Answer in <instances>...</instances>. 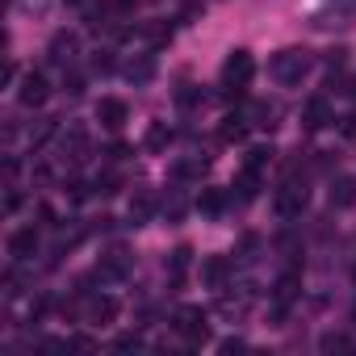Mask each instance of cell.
Masks as SVG:
<instances>
[{"label": "cell", "mask_w": 356, "mask_h": 356, "mask_svg": "<svg viewBox=\"0 0 356 356\" xmlns=\"http://www.w3.org/2000/svg\"><path fill=\"white\" fill-rule=\"evenodd\" d=\"M310 67H314V59H310V51H302V47H289V51H277V55H273V80L285 84V88L302 84Z\"/></svg>", "instance_id": "1"}, {"label": "cell", "mask_w": 356, "mask_h": 356, "mask_svg": "<svg viewBox=\"0 0 356 356\" xmlns=\"http://www.w3.org/2000/svg\"><path fill=\"white\" fill-rule=\"evenodd\" d=\"M252 76H256V59H252V51H231L227 55V63H222V88H248L252 84Z\"/></svg>", "instance_id": "2"}, {"label": "cell", "mask_w": 356, "mask_h": 356, "mask_svg": "<svg viewBox=\"0 0 356 356\" xmlns=\"http://www.w3.org/2000/svg\"><path fill=\"white\" fill-rule=\"evenodd\" d=\"M172 327L181 331L189 343H206L210 339V318H206L202 306H181V310H176V318H172Z\"/></svg>", "instance_id": "3"}, {"label": "cell", "mask_w": 356, "mask_h": 356, "mask_svg": "<svg viewBox=\"0 0 356 356\" xmlns=\"http://www.w3.org/2000/svg\"><path fill=\"white\" fill-rule=\"evenodd\" d=\"M306 202H310L306 185H302V181H285V185L277 189V197H273V210H277L281 218H298V214L306 210Z\"/></svg>", "instance_id": "4"}, {"label": "cell", "mask_w": 356, "mask_h": 356, "mask_svg": "<svg viewBox=\"0 0 356 356\" xmlns=\"http://www.w3.org/2000/svg\"><path fill=\"white\" fill-rule=\"evenodd\" d=\"M113 318H118V298L97 293V298L84 302V323H88V327H109Z\"/></svg>", "instance_id": "5"}, {"label": "cell", "mask_w": 356, "mask_h": 356, "mask_svg": "<svg viewBox=\"0 0 356 356\" xmlns=\"http://www.w3.org/2000/svg\"><path fill=\"white\" fill-rule=\"evenodd\" d=\"M76 51H80V38H76L72 30H59V34L51 38V47H47L51 63H59V67H72V63H76Z\"/></svg>", "instance_id": "6"}, {"label": "cell", "mask_w": 356, "mask_h": 356, "mask_svg": "<svg viewBox=\"0 0 356 356\" xmlns=\"http://www.w3.org/2000/svg\"><path fill=\"white\" fill-rule=\"evenodd\" d=\"M47 97H51V84H47V76H42V72H26V76H22V88H17V101L34 109V105H42Z\"/></svg>", "instance_id": "7"}, {"label": "cell", "mask_w": 356, "mask_h": 356, "mask_svg": "<svg viewBox=\"0 0 356 356\" xmlns=\"http://www.w3.org/2000/svg\"><path fill=\"white\" fill-rule=\"evenodd\" d=\"M59 147H63V159L67 163H84L88 159V130L84 126H67L63 138H59Z\"/></svg>", "instance_id": "8"}, {"label": "cell", "mask_w": 356, "mask_h": 356, "mask_svg": "<svg viewBox=\"0 0 356 356\" xmlns=\"http://www.w3.org/2000/svg\"><path fill=\"white\" fill-rule=\"evenodd\" d=\"M126 118H130L126 101H118V97H101V101H97V122H101L105 130H122Z\"/></svg>", "instance_id": "9"}, {"label": "cell", "mask_w": 356, "mask_h": 356, "mask_svg": "<svg viewBox=\"0 0 356 356\" xmlns=\"http://www.w3.org/2000/svg\"><path fill=\"white\" fill-rule=\"evenodd\" d=\"M331 122V105H327V97H310L306 105H302V126L306 130H323Z\"/></svg>", "instance_id": "10"}, {"label": "cell", "mask_w": 356, "mask_h": 356, "mask_svg": "<svg viewBox=\"0 0 356 356\" xmlns=\"http://www.w3.org/2000/svg\"><path fill=\"white\" fill-rule=\"evenodd\" d=\"M34 252H38V231L34 227H22V231L9 235V256L13 260H30Z\"/></svg>", "instance_id": "11"}, {"label": "cell", "mask_w": 356, "mask_h": 356, "mask_svg": "<svg viewBox=\"0 0 356 356\" xmlns=\"http://www.w3.org/2000/svg\"><path fill=\"white\" fill-rule=\"evenodd\" d=\"M227 277H231V260H227V256H206V260H202V281H206L210 289H222Z\"/></svg>", "instance_id": "12"}, {"label": "cell", "mask_w": 356, "mask_h": 356, "mask_svg": "<svg viewBox=\"0 0 356 356\" xmlns=\"http://www.w3.org/2000/svg\"><path fill=\"white\" fill-rule=\"evenodd\" d=\"M298 289H302V277H298V273H285V277L273 285V306H277V314L298 298Z\"/></svg>", "instance_id": "13"}, {"label": "cell", "mask_w": 356, "mask_h": 356, "mask_svg": "<svg viewBox=\"0 0 356 356\" xmlns=\"http://www.w3.org/2000/svg\"><path fill=\"white\" fill-rule=\"evenodd\" d=\"M331 206L335 210L356 206V176H335V181H331Z\"/></svg>", "instance_id": "14"}, {"label": "cell", "mask_w": 356, "mask_h": 356, "mask_svg": "<svg viewBox=\"0 0 356 356\" xmlns=\"http://www.w3.org/2000/svg\"><path fill=\"white\" fill-rule=\"evenodd\" d=\"M151 214H155V197H151L147 189H138V193L130 197V222H134V227H143Z\"/></svg>", "instance_id": "15"}, {"label": "cell", "mask_w": 356, "mask_h": 356, "mask_svg": "<svg viewBox=\"0 0 356 356\" xmlns=\"http://www.w3.org/2000/svg\"><path fill=\"white\" fill-rule=\"evenodd\" d=\"M206 172H210V159H202V155H197V159H181V163L172 168L176 181H202Z\"/></svg>", "instance_id": "16"}, {"label": "cell", "mask_w": 356, "mask_h": 356, "mask_svg": "<svg viewBox=\"0 0 356 356\" xmlns=\"http://www.w3.org/2000/svg\"><path fill=\"white\" fill-rule=\"evenodd\" d=\"M122 72H126V80H130V84H147V80L155 76V63H151V55H138V59H130Z\"/></svg>", "instance_id": "17"}, {"label": "cell", "mask_w": 356, "mask_h": 356, "mask_svg": "<svg viewBox=\"0 0 356 356\" xmlns=\"http://www.w3.org/2000/svg\"><path fill=\"white\" fill-rule=\"evenodd\" d=\"M185 210H189V197H185L181 189H168V197H163V218H168V222H181Z\"/></svg>", "instance_id": "18"}, {"label": "cell", "mask_w": 356, "mask_h": 356, "mask_svg": "<svg viewBox=\"0 0 356 356\" xmlns=\"http://www.w3.org/2000/svg\"><path fill=\"white\" fill-rule=\"evenodd\" d=\"M168 143H172L168 122H151V126H147V134H143V147H147V151H163Z\"/></svg>", "instance_id": "19"}, {"label": "cell", "mask_w": 356, "mask_h": 356, "mask_svg": "<svg viewBox=\"0 0 356 356\" xmlns=\"http://www.w3.org/2000/svg\"><path fill=\"white\" fill-rule=\"evenodd\" d=\"M273 155H277L273 147H252V151H248V159H243V168H248V172H256V176H264V172H268V163H273Z\"/></svg>", "instance_id": "20"}, {"label": "cell", "mask_w": 356, "mask_h": 356, "mask_svg": "<svg viewBox=\"0 0 356 356\" xmlns=\"http://www.w3.org/2000/svg\"><path fill=\"white\" fill-rule=\"evenodd\" d=\"M189 264H193V248H176L172 260H168V277H172V281H181V277L189 273Z\"/></svg>", "instance_id": "21"}, {"label": "cell", "mask_w": 356, "mask_h": 356, "mask_svg": "<svg viewBox=\"0 0 356 356\" xmlns=\"http://www.w3.org/2000/svg\"><path fill=\"white\" fill-rule=\"evenodd\" d=\"M235 189H239V197H243V202H252V197L260 193V176L243 168V172H239V181H235Z\"/></svg>", "instance_id": "22"}, {"label": "cell", "mask_w": 356, "mask_h": 356, "mask_svg": "<svg viewBox=\"0 0 356 356\" xmlns=\"http://www.w3.org/2000/svg\"><path fill=\"white\" fill-rule=\"evenodd\" d=\"M222 206H227V193H222V189H206V193L197 197V210H206V214H218Z\"/></svg>", "instance_id": "23"}, {"label": "cell", "mask_w": 356, "mask_h": 356, "mask_svg": "<svg viewBox=\"0 0 356 356\" xmlns=\"http://www.w3.org/2000/svg\"><path fill=\"white\" fill-rule=\"evenodd\" d=\"M243 134H248V126H243L239 118H227V122H222V130H218V138H222V143H243Z\"/></svg>", "instance_id": "24"}, {"label": "cell", "mask_w": 356, "mask_h": 356, "mask_svg": "<svg viewBox=\"0 0 356 356\" xmlns=\"http://www.w3.org/2000/svg\"><path fill=\"white\" fill-rule=\"evenodd\" d=\"M118 185H122L118 176H113V172H105V176H97V185H92V189H97V193H105V197H113V193H118Z\"/></svg>", "instance_id": "25"}, {"label": "cell", "mask_w": 356, "mask_h": 356, "mask_svg": "<svg viewBox=\"0 0 356 356\" xmlns=\"http://www.w3.org/2000/svg\"><path fill=\"white\" fill-rule=\"evenodd\" d=\"M147 38L159 47V42H168V38H172V30H168V26H147Z\"/></svg>", "instance_id": "26"}, {"label": "cell", "mask_w": 356, "mask_h": 356, "mask_svg": "<svg viewBox=\"0 0 356 356\" xmlns=\"http://www.w3.org/2000/svg\"><path fill=\"white\" fill-rule=\"evenodd\" d=\"M138 348H143L138 335H118V352H138Z\"/></svg>", "instance_id": "27"}, {"label": "cell", "mask_w": 356, "mask_h": 356, "mask_svg": "<svg viewBox=\"0 0 356 356\" xmlns=\"http://www.w3.org/2000/svg\"><path fill=\"white\" fill-rule=\"evenodd\" d=\"M67 197H72V202H84V197H88V185L72 181V185H67Z\"/></svg>", "instance_id": "28"}, {"label": "cell", "mask_w": 356, "mask_h": 356, "mask_svg": "<svg viewBox=\"0 0 356 356\" xmlns=\"http://www.w3.org/2000/svg\"><path fill=\"white\" fill-rule=\"evenodd\" d=\"M218 352H227V356H231V352H243V339H235V335H231V339H222V343H218Z\"/></svg>", "instance_id": "29"}, {"label": "cell", "mask_w": 356, "mask_h": 356, "mask_svg": "<svg viewBox=\"0 0 356 356\" xmlns=\"http://www.w3.org/2000/svg\"><path fill=\"white\" fill-rule=\"evenodd\" d=\"M339 130H343V134H348V138H356V113H348V118H343V122H339Z\"/></svg>", "instance_id": "30"}, {"label": "cell", "mask_w": 356, "mask_h": 356, "mask_svg": "<svg viewBox=\"0 0 356 356\" xmlns=\"http://www.w3.org/2000/svg\"><path fill=\"white\" fill-rule=\"evenodd\" d=\"M343 343H348L343 335H327V339H323V352H331V348H343Z\"/></svg>", "instance_id": "31"}]
</instances>
